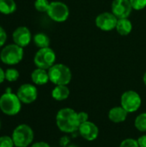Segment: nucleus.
Here are the masks:
<instances>
[{"instance_id": "13", "label": "nucleus", "mask_w": 146, "mask_h": 147, "mask_svg": "<svg viewBox=\"0 0 146 147\" xmlns=\"http://www.w3.org/2000/svg\"><path fill=\"white\" fill-rule=\"evenodd\" d=\"M79 134L86 140L88 141H93L95 140L99 134V129L97 126L91 122V121H86L84 123L80 124L78 128Z\"/></svg>"}, {"instance_id": "20", "label": "nucleus", "mask_w": 146, "mask_h": 147, "mask_svg": "<svg viewBox=\"0 0 146 147\" xmlns=\"http://www.w3.org/2000/svg\"><path fill=\"white\" fill-rule=\"evenodd\" d=\"M134 126L139 131L146 132V113H142L136 117Z\"/></svg>"}, {"instance_id": "34", "label": "nucleus", "mask_w": 146, "mask_h": 147, "mask_svg": "<svg viewBox=\"0 0 146 147\" xmlns=\"http://www.w3.org/2000/svg\"><path fill=\"white\" fill-rule=\"evenodd\" d=\"M0 60H1V56H0Z\"/></svg>"}, {"instance_id": "5", "label": "nucleus", "mask_w": 146, "mask_h": 147, "mask_svg": "<svg viewBox=\"0 0 146 147\" xmlns=\"http://www.w3.org/2000/svg\"><path fill=\"white\" fill-rule=\"evenodd\" d=\"M12 139L16 147H28L34 140V131L26 124L17 126L12 134Z\"/></svg>"}, {"instance_id": "1", "label": "nucleus", "mask_w": 146, "mask_h": 147, "mask_svg": "<svg viewBox=\"0 0 146 147\" xmlns=\"http://www.w3.org/2000/svg\"><path fill=\"white\" fill-rule=\"evenodd\" d=\"M56 124L63 133L71 134L77 131L80 126L77 113L70 108L60 109L56 115Z\"/></svg>"}, {"instance_id": "25", "label": "nucleus", "mask_w": 146, "mask_h": 147, "mask_svg": "<svg viewBox=\"0 0 146 147\" xmlns=\"http://www.w3.org/2000/svg\"><path fill=\"white\" fill-rule=\"evenodd\" d=\"M120 147H139V146L138 140L134 139H126L120 143Z\"/></svg>"}, {"instance_id": "8", "label": "nucleus", "mask_w": 146, "mask_h": 147, "mask_svg": "<svg viewBox=\"0 0 146 147\" xmlns=\"http://www.w3.org/2000/svg\"><path fill=\"white\" fill-rule=\"evenodd\" d=\"M46 13L48 16L54 22H63L68 19L70 11L65 3L56 1L50 3V6Z\"/></svg>"}, {"instance_id": "24", "label": "nucleus", "mask_w": 146, "mask_h": 147, "mask_svg": "<svg viewBox=\"0 0 146 147\" xmlns=\"http://www.w3.org/2000/svg\"><path fill=\"white\" fill-rule=\"evenodd\" d=\"M133 9L141 10L146 7V0H130Z\"/></svg>"}, {"instance_id": "15", "label": "nucleus", "mask_w": 146, "mask_h": 147, "mask_svg": "<svg viewBox=\"0 0 146 147\" xmlns=\"http://www.w3.org/2000/svg\"><path fill=\"white\" fill-rule=\"evenodd\" d=\"M31 79L33 83L36 85H44L47 84L48 81H50L48 71L41 68H37L34 71H33L31 74Z\"/></svg>"}, {"instance_id": "3", "label": "nucleus", "mask_w": 146, "mask_h": 147, "mask_svg": "<svg viewBox=\"0 0 146 147\" xmlns=\"http://www.w3.org/2000/svg\"><path fill=\"white\" fill-rule=\"evenodd\" d=\"M49 80L55 85H67L71 80V71L63 64H54L48 69Z\"/></svg>"}, {"instance_id": "11", "label": "nucleus", "mask_w": 146, "mask_h": 147, "mask_svg": "<svg viewBox=\"0 0 146 147\" xmlns=\"http://www.w3.org/2000/svg\"><path fill=\"white\" fill-rule=\"evenodd\" d=\"M133 7L130 0H114L112 3V13L118 18H128Z\"/></svg>"}, {"instance_id": "12", "label": "nucleus", "mask_w": 146, "mask_h": 147, "mask_svg": "<svg viewBox=\"0 0 146 147\" xmlns=\"http://www.w3.org/2000/svg\"><path fill=\"white\" fill-rule=\"evenodd\" d=\"M12 38L15 44L22 47H25L30 43L32 35L30 30L27 27L22 26V27H18L13 32Z\"/></svg>"}, {"instance_id": "7", "label": "nucleus", "mask_w": 146, "mask_h": 147, "mask_svg": "<svg viewBox=\"0 0 146 147\" xmlns=\"http://www.w3.org/2000/svg\"><path fill=\"white\" fill-rule=\"evenodd\" d=\"M142 100L140 96L134 90H127L124 92L120 98L121 107L128 113L136 112L141 106Z\"/></svg>"}, {"instance_id": "27", "label": "nucleus", "mask_w": 146, "mask_h": 147, "mask_svg": "<svg viewBox=\"0 0 146 147\" xmlns=\"http://www.w3.org/2000/svg\"><path fill=\"white\" fill-rule=\"evenodd\" d=\"M77 116H78L80 124L84 123V122L88 121V120H89V115L86 112H79V113H77Z\"/></svg>"}, {"instance_id": "14", "label": "nucleus", "mask_w": 146, "mask_h": 147, "mask_svg": "<svg viewBox=\"0 0 146 147\" xmlns=\"http://www.w3.org/2000/svg\"><path fill=\"white\" fill-rule=\"evenodd\" d=\"M128 112L125 110L121 106L114 107L108 112V119L114 123H121L127 118Z\"/></svg>"}, {"instance_id": "31", "label": "nucleus", "mask_w": 146, "mask_h": 147, "mask_svg": "<svg viewBox=\"0 0 146 147\" xmlns=\"http://www.w3.org/2000/svg\"><path fill=\"white\" fill-rule=\"evenodd\" d=\"M143 81H144L145 84L146 85V72L145 73V75H144V78H143Z\"/></svg>"}, {"instance_id": "16", "label": "nucleus", "mask_w": 146, "mask_h": 147, "mask_svg": "<svg viewBox=\"0 0 146 147\" xmlns=\"http://www.w3.org/2000/svg\"><path fill=\"white\" fill-rule=\"evenodd\" d=\"M115 29L120 35H127L133 29V24L128 18L118 19Z\"/></svg>"}, {"instance_id": "23", "label": "nucleus", "mask_w": 146, "mask_h": 147, "mask_svg": "<svg viewBox=\"0 0 146 147\" xmlns=\"http://www.w3.org/2000/svg\"><path fill=\"white\" fill-rule=\"evenodd\" d=\"M15 144L12 137L4 135L0 137V147H14Z\"/></svg>"}, {"instance_id": "17", "label": "nucleus", "mask_w": 146, "mask_h": 147, "mask_svg": "<svg viewBox=\"0 0 146 147\" xmlns=\"http://www.w3.org/2000/svg\"><path fill=\"white\" fill-rule=\"evenodd\" d=\"M70 96V90L66 85H56L52 91V96L56 101H64Z\"/></svg>"}, {"instance_id": "6", "label": "nucleus", "mask_w": 146, "mask_h": 147, "mask_svg": "<svg viewBox=\"0 0 146 147\" xmlns=\"http://www.w3.org/2000/svg\"><path fill=\"white\" fill-rule=\"evenodd\" d=\"M56 61V54L50 47L40 48L34 55V62L37 68L48 70Z\"/></svg>"}, {"instance_id": "22", "label": "nucleus", "mask_w": 146, "mask_h": 147, "mask_svg": "<svg viewBox=\"0 0 146 147\" xmlns=\"http://www.w3.org/2000/svg\"><path fill=\"white\" fill-rule=\"evenodd\" d=\"M50 3L47 0H35L34 7L40 12H47Z\"/></svg>"}, {"instance_id": "26", "label": "nucleus", "mask_w": 146, "mask_h": 147, "mask_svg": "<svg viewBox=\"0 0 146 147\" xmlns=\"http://www.w3.org/2000/svg\"><path fill=\"white\" fill-rule=\"evenodd\" d=\"M6 40H7V34L5 30L0 26V47L4 45V43L6 42Z\"/></svg>"}, {"instance_id": "21", "label": "nucleus", "mask_w": 146, "mask_h": 147, "mask_svg": "<svg viewBox=\"0 0 146 147\" xmlns=\"http://www.w3.org/2000/svg\"><path fill=\"white\" fill-rule=\"evenodd\" d=\"M19 71L15 68H9L5 71V79L9 82H15L19 78Z\"/></svg>"}, {"instance_id": "9", "label": "nucleus", "mask_w": 146, "mask_h": 147, "mask_svg": "<svg viewBox=\"0 0 146 147\" xmlns=\"http://www.w3.org/2000/svg\"><path fill=\"white\" fill-rule=\"evenodd\" d=\"M16 95L22 102L29 104L37 99L38 91L34 85L31 84H24L19 87Z\"/></svg>"}, {"instance_id": "28", "label": "nucleus", "mask_w": 146, "mask_h": 147, "mask_svg": "<svg viewBox=\"0 0 146 147\" xmlns=\"http://www.w3.org/2000/svg\"><path fill=\"white\" fill-rule=\"evenodd\" d=\"M138 143H139V147H146V134L142 135L139 138Z\"/></svg>"}, {"instance_id": "19", "label": "nucleus", "mask_w": 146, "mask_h": 147, "mask_svg": "<svg viewBox=\"0 0 146 147\" xmlns=\"http://www.w3.org/2000/svg\"><path fill=\"white\" fill-rule=\"evenodd\" d=\"M34 42L35 44V46L39 48H46V47H49L50 45V39L49 37L44 34V33H38L36 34H34Z\"/></svg>"}, {"instance_id": "4", "label": "nucleus", "mask_w": 146, "mask_h": 147, "mask_svg": "<svg viewBox=\"0 0 146 147\" xmlns=\"http://www.w3.org/2000/svg\"><path fill=\"white\" fill-rule=\"evenodd\" d=\"M23 47L16 45L10 44L2 49L0 53L1 61L9 65H14L20 63L23 59Z\"/></svg>"}, {"instance_id": "2", "label": "nucleus", "mask_w": 146, "mask_h": 147, "mask_svg": "<svg viewBox=\"0 0 146 147\" xmlns=\"http://www.w3.org/2000/svg\"><path fill=\"white\" fill-rule=\"evenodd\" d=\"M10 89L0 96V109L7 115H15L22 109V102L17 95L12 93Z\"/></svg>"}, {"instance_id": "29", "label": "nucleus", "mask_w": 146, "mask_h": 147, "mask_svg": "<svg viewBox=\"0 0 146 147\" xmlns=\"http://www.w3.org/2000/svg\"><path fill=\"white\" fill-rule=\"evenodd\" d=\"M31 147H51V146H49V144H47L46 142L40 141V142H36V143L33 144Z\"/></svg>"}, {"instance_id": "33", "label": "nucleus", "mask_w": 146, "mask_h": 147, "mask_svg": "<svg viewBox=\"0 0 146 147\" xmlns=\"http://www.w3.org/2000/svg\"><path fill=\"white\" fill-rule=\"evenodd\" d=\"M0 127H1V122H0Z\"/></svg>"}, {"instance_id": "32", "label": "nucleus", "mask_w": 146, "mask_h": 147, "mask_svg": "<svg viewBox=\"0 0 146 147\" xmlns=\"http://www.w3.org/2000/svg\"><path fill=\"white\" fill-rule=\"evenodd\" d=\"M69 147H77V146H70Z\"/></svg>"}, {"instance_id": "10", "label": "nucleus", "mask_w": 146, "mask_h": 147, "mask_svg": "<svg viewBox=\"0 0 146 147\" xmlns=\"http://www.w3.org/2000/svg\"><path fill=\"white\" fill-rule=\"evenodd\" d=\"M118 18L110 12H103L98 15L96 18V25L101 30L110 31L116 28Z\"/></svg>"}, {"instance_id": "30", "label": "nucleus", "mask_w": 146, "mask_h": 147, "mask_svg": "<svg viewBox=\"0 0 146 147\" xmlns=\"http://www.w3.org/2000/svg\"><path fill=\"white\" fill-rule=\"evenodd\" d=\"M5 79V71L0 67V84H2Z\"/></svg>"}, {"instance_id": "18", "label": "nucleus", "mask_w": 146, "mask_h": 147, "mask_svg": "<svg viewBox=\"0 0 146 147\" xmlns=\"http://www.w3.org/2000/svg\"><path fill=\"white\" fill-rule=\"evenodd\" d=\"M16 10V3L14 0H0V13L10 15Z\"/></svg>"}]
</instances>
